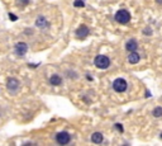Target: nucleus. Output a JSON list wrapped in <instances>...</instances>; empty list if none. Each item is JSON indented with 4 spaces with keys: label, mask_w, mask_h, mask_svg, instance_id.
I'll list each match as a JSON object with an SVG mask.
<instances>
[{
    "label": "nucleus",
    "mask_w": 162,
    "mask_h": 146,
    "mask_svg": "<svg viewBox=\"0 0 162 146\" xmlns=\"http://www.w3.org/2000/svg\"><path fill=\"white\" fill-rule=\"evenodd\" d=\"M61 83H62V79H61V76H58V75H52L51 79H50V84L51 85L57 86V85H61Z\"/></svg>",
    "instance_id": "11"
},
{
    "label": "nucleus",
    "mask_w": 162,
    "mask_h": 146,
    "mask_svg": "<svg viewBox=\"0 0 162 146\" xmlns=\"http://www.w3.org/2000/svg\"><path fill=\"white\" fill-rule=\"evenodd\" d=\"M36 24H37V27H40V28H45V27H47V21L43 17H40V18H38L37 19V22H36Z\"/></svg>",
    "instance_id": "12"
},
{
    "label": "nucleus",
    "mask_w": 162,
    "mask_h": 146,
    "mask_svg": "<svg viewBox=\"0 0 162 146\" xmlns=\"http://www.w3.org/2000/svg\"><path fill=\"white\" fill-rule=\"evenodd\" d=\"M19 85H20L19 81L17 79H14V78H12V79H9L7 81V86H8V89L10 90V92H15V90H18Z\"/></svg>",
    "instance_id": "7"
},
{
    "label": "nucleus",
    "mask_w": 162,
    "mask_h": 146,
    "mask_svg": "<svg viewBox=\"0 0 162 146\" xmlns=\"http://www.w3.org/2000/svg\"><path fill=\"white\" fill-rule=\"evenodd\" d=\"M76 34H77V38H81V40H84V38H86L90 34V29L85 26V24H81L79 28H77V31H76Z\"/></svg>",
    "instance_id": "5"
},
{
    "label": "nucleus",
    "mask_w": 162,
    "mask_h": 146,
    "mask_svg": "<svg viewBox=\"0 0 162 146\" xmlns=\"http://www.w3.org/2000/svg\"><path fill=\"white\" fill-rule=\"evenodd\" d=\"M152 113H153V116H155L156 118H158V117H162V108H161V107H157V108H155Z\"/></svg>",
    "instance_id": "13"
},
{
    "label": "nucleus",
    "mask_w": 162,
    "mask_h": 146,
    "mask_svg": "<svg viewBox=\"0 0 162 146\" xmlns=\"http://www.w3.org/2000/svg\"><path fill=\"white\" fill-rule=\"evenodd\" d=\"M161 137H162V134H161Z\"/></svg>",
    "instance_id": "18"
},
{
    "label": "nucleus",
    "mask_w": 162,
    "mask_h": 146,
    "mask_svg": "<svg viewBox=\"0 0 162 146\" xmlns=\"http://www.w3.org/2000/svg\"><path fill=\"white\" fill-rule=\"evenodd\" d=\"M127 86H128L127 81H126L124 79H122V78H118V79H115V80L113 81V89L115 90V92H118V93L126 92Z\"/></svg>",
    "instance_id": "3"
},
{
    "label": "nucleus",
    "mask_w": 162,
    "mask_h": 146,
    "mask_svg": "<svg viewBox=\"0 0 162 146\" xmlns=\"http://www.w3.org/2000/svg\"><path fill=\"white\" fill-rule=\"evenodd\" d=\"M9 18H10V21H13V22H15V21L18 19V18H17V17H15L13 13H9Z\"/></svg>",
    "instance_id": "16"
},
{
    "label": "nucleus",
    "mask_w": 162,
    "mask_h": 146,
    "mask_svg": "<svg viewBox=\"0 0 162 146\" xmlns=\"http://www.w3.org/2000/svg\"><path fill=\"white\" fill-rule=\"evenodd\" d=\"M94 64L98 69H108L110 65V60L108 56H104V55H99V56L95 57Z\"/></svg>",
    "instance_id": "2"
},
{
    "label": "nucleus",
    "mask_w": 162,
    "mask_h": 146,
    "mask_svg": "<svg viewBox=\"0 0 162 146\" xmlns=\"http://www.w3.org/2000/svg\"><path fill=\"white\" fill-rule=\"evenodd\" d=\"M103 140H104L103 134H100V132H94L91 135V141L94 144H101V142H103Z\"/></svg>",
    "instance_id": "10"
},
{
    "label": "nucleus",
    "mask_w": 162,
    "mask_h": 146,
    "mask_svg": "<svg viewBox=\"0 0 162 146\" xmlns=\"http://www.w3.org/2000/svg\"><path fill=\"white\" fill-rule=\"evenodd\" d=\"M70 134L69 132H60V134H57V136H56V141L60 144V145H67L69 142H70Z\"/></svg>",
    "instance_id": "4"
},
{
    "label": "nucleus",
    "mask_w": 162,
    "mask_h": 146,
    "mask_svg": "<svg viewBox=\"0 0 162 146\" xmlns=\"http://www.w3.org/2000/svg\"><path fill=\"white\" fill-rule=\"evenodd\" d=\"M115 21L120 24H127L131 21V13L126 9H120L115 14Z\"/></svg>",
    "instance_id": "1"
},
{
    "label": "nucleus",
    "mask_w": 162,
    "mask_h": 146,
    "mask_svg": "<svg viewBox=\"0 0 162 146\" xmlns=\"http://www.w3.org/2000/svg\"><path fill=\"white\" fill-rule=\"evenodd\" d=\"M139 60H141V56H139V53H137L136 51H133V52H131L128 55V61L131 64H137V62H139Z\"/></svg>",
    "instance_id": "8"
},
{
    "label": "nucleus",
    "mask_w": 162,
    "mask_h": 146,
    "mask_svg": "<svg viewBox=\"0 0 162 146\" xmlns=\"http://www.w3.org/2000/svg\"><path fill=\"white\" fill-rule=\"evenodd\" d=\"M157 2V4H162V0H156Z\"/></svg>",
    "instance_id": "17"
},
{
    "label": "nucleus",
    "mask_w": 162,
    "mask_h": 146,
    "mask_svg": "<svg viewBox=\"0 0 162 146\" xmlns=\"http://www.w3.org/2000/svg\"><path fill=\"white\" fill-rule=\"evenodd\" d=\"M137 48H138V43H137L136 40H129V41L127 42V45H126V50L129 51V52H133V51H136Z\"/></svg>",
    "instance_id": "9"
},
{
    "label": "nucleus",
    "mask_w": 162,
    "mask_h": 146,
    "mask_svg": "<svg viewBox=\"0 0 162 146\" xmlns=\"http://www.w3.org/2000/svg\"><path fill=\"white\" fill-rule=\"evenodd\" d=\"M27 50H28V46L24 42H18L15 45V48H14V51H15V53L18 55V56H24Z\"/></svg>",
    "instance_id": "6"
},
{
    "label": "nucleus",
    "mask_w": 162,
    "mask_h": 146,
    "mask_svg": "<svg viewBox=\"0 0 162 146\" xmlns=\"http://www.w3.org/2000/svg\"><path fill=\"white\" fill-rule=\"evenodd\" d=\"M74 5H75L76 8H84V7H85V3H84V0H75Z\"/></svg>",
    "instance_id": "14"
},
{
    "label": "nucleus",
    "mask_w": 162,
    "mask_h": 146,
    "mask_svg": "<svg viewBox=\"0 0 162 146\" xmlns=\"http://www.w3.org/2000/svg\"><path fill=\"white\" fill-rule=\"evenodd\" d=\"M115 129H117V130H118L119 132H123V131H124V129H123V126H122L120 123H117V124H115Z\"/></svg>",
    "instance_id": "15"
}]
</instances>
